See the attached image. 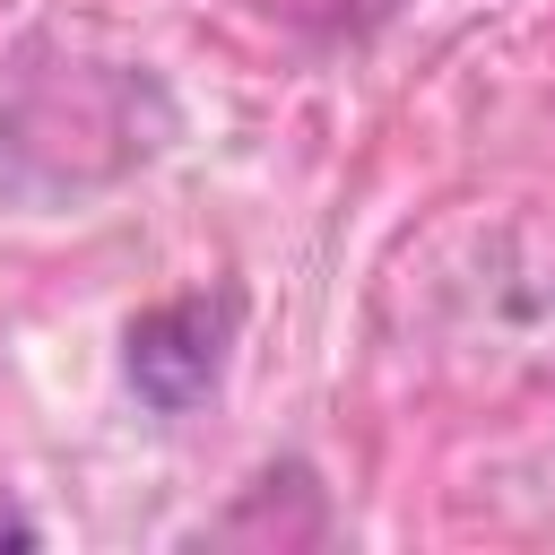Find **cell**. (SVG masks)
<instances>
[{"mask_svg": "<svg viewBox=\"0 0 555 555\" xmlns=\"http://www.w3.org/2000/svg\"><path fill=\"white\" fill-rule=\"evenodd\" d=\"M225 338H234V295H182V304H156L139 330H130V390L165 416L199 408L225 373Z\"/></svg>", "mask_w": 555, "mask_h": 555, "instance_id": "1", "label": "cell"}, {"mask_svg": "<svg viewBox=\"0 0 555 555\" xmlns=\"http://www.w3.org/2000/svg\"><path fill=\"white\" fill-rule=\"evenodd\" d=\"M269 17H286V26H312V35H356V26H373V17H390L399 0H260Z\"/></svg>", "mask_w": 555, "mask_h": 555, "instance_id": "2", "label": "cell"}, {"mask_svg": "<svg viewBox=\"0 0 555 555\" xmlns=\"http://www.w3.org/2000/svg\"><path fill=\"white\" fill-rule=\"evenodd\" d=\"M35 538H43V529H35V520H26V512L0 494V546H35Z\"/></svg>", "mask_w": 555, "mask_h": 555, "instance_id": "3", "label": "cell"}]
</instances>
